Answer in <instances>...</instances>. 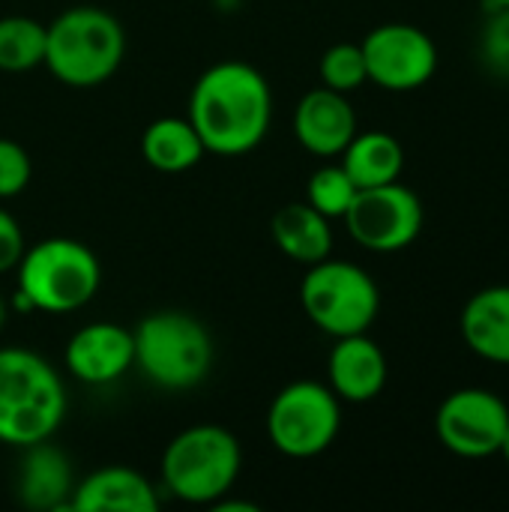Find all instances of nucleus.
I'll list each match as a JSON object with an SVG mask.
<instances>
[{
    "label": "nucleus",
    "instance_id": "nucleus-1",
    "mask_svg": "<svg viewBox=\"0 0 509 512\" xmlns=\"http://www.w3.org/2000/svg\"><path fill=\"white\" fill-rule=\"evenodd\" d=\"M270 120V84L255 66L243 60H222L210 66L192 87L189 123L195 126L207 153H252L267 138Z\"/></svg>",
    "mask_w": 509,
    "mask_h": 512
},
{
    "label": "nucleus",
    "instance_id": "nucleus-2",
    "mask_svg": "<svg viewBox=\"0 0 509 512\" xmlns=\"http://www.w3.org/2000/svg\"><path fill=\"white\" fill-rule=\"evenodd\" d=\"M66 414L60 375L39 354L0 348V441L30 447L48 441Z\"/></svg>",
    "mask_w": 509,
    "mask_h": 512
},
{
    "label": "nucleus",
    "instance_id": "nucleus-3",
    "mask_svg": "<svg viewBox=\"0 0 509 512\" xmlns=\"http://www.w3.org/2000/svg\"><path fill=\"white\" fill-rule=\"evenodd\" d=\"M126 57L123 24L99 6H75L45 27V66L69 87L105 84Z\"/></svg>",
    "mask_w": 509,
    "mask_h": 512
},
{
    "label": "nucleus",
    "instance_id": "nucleus-4",
    "mask_svg": "<svg viewBox=\"0 0 509 512\" xmlns=\"http://www.w3.org/2000/svg\"><path fill=\"white\" fill-rule=\"evenodd\" d=\"M15 270L21 303L51 315L87 306L102 285V267L93 249L69 237H51L24 249Z\"/></svg>",
    "mask_w": 509,
    "mask_h": 512
},
{
    "label": "nucleus",
    "instance_id": "nucleus-5",
    "mask_svg": "<svg viewBox=\"0 0 509 512\" xmlns=\"http://www.w3.org/2000/svg\"><path fill=\"white\" fill-rule=\"evenodd\" d=\"M243 468L237 438L222 426H192L162 453V483L186 504H216L231 492Z\"/></svg>",
    "mask_w": 509,
    "mask_h": 512
},
{
    "label": "nucleus",
    "instance_id": "nucleus-6",
    "mask_svg": "<svg viewBox=\"0 0 509 512\" xmlns=\"http://www.w3.org/2000/svg\"><path fill=\"white\" fill-rule=\"evenodd\" d=\"M132 339L135 366L162 390H189L210 372V333L186 312H153L141 318Z\"/></svg>",
    "mask_w": 509,
    "mask_h": 512
},
{
    "label": "nucleus",
    "instance_id": "nucleus-7",
    "mask_svg": "<svg viewBox=\"0 0 509 512\" xmlns=\"http://www.w3.org/2000/svg\"><path fill=\"white\" fill-rule=\"evenodd\" d=\"M306 318L333 339L366 333L381 312L375 279L351 261H318L300 282Z\"/></svg>",
    "mask_w": 509,
    "mask_h": 512
},
{
    "label": "nucleus",
    "instance_id": "nucleus-8",
    "mask_svg": "<svg viewBox=\"0 0 509 512\" xmlns=\"http://www.w3.org/2000/svg\"><path fill=\"white\" fill-rule=\"evenodd\" d=\"M342 399L318 381H294L276 393L267 411L273 447L291 459H312L333 447L342 429Z\"/></svg>",
    "mask_w": 509,
    "mask_h": 512
},
{
    "label": "nucleus",
    "instance_id": "nucleus-9",
    "mask_svg": "<svg viewBox=\"0 0 509 512\" xmlns=\"http://www.w3.org/2000/svg\"><path fill=\"white\" fill-rule=\"evenodd\" d=\"M348 234L372 252L390 255L408 249L423 231V201L399 180L384 186L357 189L348 213L342 216Z\"/></svg>",
    "mask_w": 509,
    "mask_h": 512
},
{
    "label": "nucleus",
    "instance_id": "nucleus-10",
    "mask_svg": "<svg viewBox=\"0 0 509 512\" xmlns=\"http://www.w3.org/2000/svg\"><path fill=\"white\" fill-rule=\"evenodd\" d=\"M369 81L390 93H411L426 87L438 72L435 39L405 21H390L366 33L360 42Z\"/></svg>",
    "mask_w": 509,
    "mask_h": 512
},
{
    "label": "nucleus",
    "instance_id": "nucleus-11",
    "mask_svg": "<svg viewBox=\"0 0 509 512\" xmlns=\"http://www.w3.org/2000/svg\"><path fill=\"white\" fill-rule=\"evenodd\" d=\"M507 426L509 405L486 387L453 390L435 414V435L441 447L459 459L498 456Z\"/></svg>",
    "mask_w": 509,
    "mask_h": 512
},
{
    "label": "nucleus",
    "instance_id": "nucleus-12",
    "mask_svg": "<svg viewBox=\"0 0 509 512\" xmlns=\"http://www.w3.org/2000/svg\"><path fill=\"white\" fill-rule=\"evenodd\" d=\"M66 369L84 381V384H111L129 366H135V339L132 330L111 324V321H96L81 327L69 345H66Z\"/></svg>",
    "mask_w": 509,
    "mask_h": 512
},
{
    "label": "nucleus",
    "instance_id": "nucleus-13",
    "mask_svg": "<svg viewBox=\"0 0 509 512\" xmlns=\"http://www.w3.org/2000/svg\"><path fill=\"white\" fill-rule=\"evenodd\" d=\"M294 135L312 156L333 159L342 156V150L357 135V114L345 99V93L318 87L297 102Z\"/></svg>",
    "mask_w": 509,
    "mask_h": 512
},
{
    "label": "nucleus",
    "instance_id": "nucleus-14",
    "mask_svg": "<svg viewBox=\"0 0 509 512\" xmlns=\"http://www.w3.org/2000/svg\"><path fill=\"white\" fill-rule=\"evenodd\" d=\"M327 375H330V390L342 402L363 405L384 393L387 357L366 333L342 336V339H336V345L330 351Z\"/></svg>",
    "mask_w": 509,
    "mask_h": 512
},
{
    "label": "nucleus",
    "instance_id": "nucleus-15",
    "mask_svg": "<svg viewBox=\"0 0 509 512\" xmlns=\"http://www.w3.org/2000/svg\"><path fill=\"white\" fill-rule=\"evenodd\" d=\"M78 512H156V489L132 468H102L84 477L69 498Z\"/></svg>",
    "mask_w": 509,
    "mask_h": 512
},
{
    "label": "nucleus",
    "instance_id": "nucleus-16",
    "mask_svg": "<svg viewBox=\"0 0 509 512\" xmlns=\"http://www.w3.org/2000/svg\"><path fill=\"white\" fill-rule=\"evenodd\" d=\"M465 345L498 366H509V285L477 291L459 318Z\"/></svg>",
    "mask_w": 509,
    "mask_h": 512
},
{
    "label": "nucleus",
    "instance_id": "nucleus-17",
    "mask_svg": "<svg viewBox=\"0 0 509 512\" xmlns=\"http://www.w3.org/2000/svg\"><path fill=\"white\" fill-rule=\"evenodd\" d=\"M270 234H273L276 246L282 249V255H288L291 261H300V264H318V261L330 258V249H333L330 219L321 216L306 201L279 207L270 222Z\"/></svg>",
    "mask_w": 509,
    "mask_h": 512
},
{
    "label": "nucleus",
    "instance_id": "nucleus-18",
    "mask_svg": "<svg viewBox=\"0 0 509 512\" xmlns=\"http://www.w3.org/2000/svg\"><path fill=\"white\" fill-rule=\"evenodd\" d=\"M27 456L18 474V495L33 510H54L72 498V471L66 456L45 441L24 447Z\"/></svg>",
    "mask_w": 509,
    "mask_h": 512
},
{
    "label": "nucleus",
    "instance_id": "nucleus-19",
    "mask_svg": "<svg viewBox=\"0 0 509 512\" xmlns=\"http://www.w3.org/2000/svg\"><path fill=\"white\" fill-rule=\"evenodd\" d=\"M348 177L354 180L357 189L369 186H384L402 177L405 168V147L399 144L396 135L372 129V132H357L351 144L342 150L339 162Z\"/></svg>",
    "mask_w": 509,
    "mask_h": 512
},
{
    "label": "nucleus",
    "instance_id": "nucleus-20",
    "mask_svg": "<svg viewBox=\"0 0 509 512\" xmlns=\"http://www.w3.org/2000/svg\"><path fill=\"white\" fill-rule=\"evenodd\" d=\"M204 144L195 132V126L180 117H162L153 120L144 135H141V156L147 165H153L156 171L165 174H180L189 171L192 165L201 162L204 156Z\"/></svg>",
    "mask_w": 509,
    "mask_h": 512
},
{
    "label": "nucleus",
    "instance_id": "nucleus-21",
    "mask_svg": "<svg viewBox=\"0 0 509 512\" xmlns=\"http://www.w3.org/2000/svg\"><path fill=\"white\" fill-rule=\"evenodd\" d=\"M45 60V27L24 15L0 18V69L27 72Z\"/></svg>",
    "mask_w": 509,
    "mask_h": 512
},
{
    "label": "nucleus",
    "instance_id": "nucleus-22",
    "mask_svg": "<svg viewBox=\"0 0 509 512\" xmlns=\"http://www.w3.org/2000/svg\"><path fill=\"white\" fill-rule=\"evenodd\" d=\"M354 195H357V186L342 165H324L306 183V204H312L327 219H342Z\"/></svg>",
    "mask_w": 509,
    "mask_h": 512
},
{
    "label": "nucleus",
    "instance_id": "nucleus-23",
    "mask_svg": "<svg viewBox=\"0 0 509 512\" xmlns=\"http://www.w3.org/2000/svg\"><path fill=\"white\" fill-rule=\"evenodd\" d=\"M321 81L324 87L330 90H339V93H351L357 87H363L369 81V72H366V57H363V48L357 42H339V45H330L321 57Z\"/></svg>",
    "mask_w": 509,
    "mask_h": 512
},
{
    "label": "nucleus",
    "instance_id": "nucleus-24",
    "mask_svg": "<svg viewBox=\"0 0 509 512\" xmlns=\"http://www.w3.org/2000/svg\"><path fill=\"white\" fill-rule=\"evenodd\" d=\"M480 63L489 75L509 81V6H495L480 33Z\"/></svg>",
    "mask_w": 509,
    "mask_h": 512
},
{
    "label": "nucleus",
    "instance_id": "nucleus-25",
    "mask_svg": "<svg viewBox=\"0 0 509 512\" xmlns=\"http://www.w3.org/2000/svg\"><path fill=\"white\" fill-rule=\"evenodd\" d=\"M33 174L30 156L18 141L0 138V198H12L27 189Z\"/></svg>",
    "mask_w": 509,
    "mask_h": 512
},
{
    "label": "nucleus",
    "instance_id": "nucleus-26",
    "mask_svg": "<svg viewBox=\"0 0 509 512\" xmlns=\"http://www.w3.org/2000/svg\"><path fill=\"white\" fill-rule=\"evenodd\" d=\"M21 255H24V234L15 216L0 207V273L18 267Z\"/></svg>",
    "mask_w": 509,
    "mask_h": 512
},
{
    "label": "nucleus",
    "instance_id": "nucleus-27",
    "mask_svg": "<svg viewBox=\"0 0 509 512\" xmlns=\"http://www.w3.org/2000/svg\"><path fill=\"white\" fill-rule=\"evenodd\" d=\"M498 456H504V462L509 465V426H507V435H504V441H501V450H498Z\"/></svg>",
    "mask_w": 509,
    "mask_h": 512
},
{
    "label": "nucleus",
    "instance_id": "nucleus-28",
    "mask_svg": "<svg viewBox=\"0 0 509 512\" xmlns=\"http://www.w3.org/2000/svg\"><path fill=\"white\" fill-rule=\"evenodd\" d=\"M3 324H6V303H3V297H0V330H3Z\"/></svg>",
    "mask_w": 509,
    "mask_h": 512
},
{
    "label": "nucleus",
    "instance_id": "nucleus-29",
    "mask_svg": "<svg viewBox=\"0 0 509 512\" xmlns=\"http://www.w3.org/2000/svg\"><path fill=\"white\" fill-rule=\"evenodd\" d=\"M486 3H489L492 9H495V6H509V0H486Z\"/></svg>",
    "mask_w": 509,
    "mask_h": 512
}]
</instances>
